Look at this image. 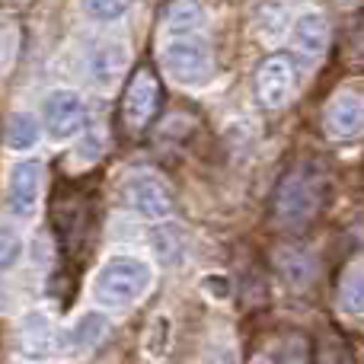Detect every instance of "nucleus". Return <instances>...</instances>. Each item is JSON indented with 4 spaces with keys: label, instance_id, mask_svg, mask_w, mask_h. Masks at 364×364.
I'll return each instance as SVG.
<instances>
[{
    "label": "nucleus",
    "instance_id": "nucleus-9",
    "mask_svg": "<svg viewBox=\"0 0 364 364\" xmlns=\"http://www.w3.org/2000/svg\"><path fill=\"white\" fill-rule=\"evenodd\" d=\"M323 128L333 141H355L364 134V96L339 90L323 109Z\"/></svg>",
    "mask_w": 364,
    "mask_h": 364
},
{
    "label": "nucleus",
    "instance_id": "nucleus-17",
    "mask_svg": "<svg viewBox=\"0 0 364 364\" xmlns=\"http://www.w3.org/2000/svg\"><path fill=\"white\" fill-rule=\"evenodd\" d=\"M316 364H355L352 346L339 333H323L316 342Z\"/></svg>",
    "mask_w": 364,
    "mask_h": 364
},
{
    "label": "nucleus",
    "instance_id": "nucleus-6",
    "mask_svg": "<svg viewBox=\"0 0 364 364\" xmlns=\"http://www.w3.org/2000/svg\"><path fill=\"white\" fill-rule=\"evenodd\" d=\"M132 68V48L122 38H96L87 51V80L96 93H112Z\"/></svg>",
    "mask_w": 364,
    "mask_h": 364
},
{
    "label": "nucleus",
    "instance_id": "nucleus-12",
    "mask_svg": "<svg viewBox=\"0 0 364 364\" xmlns=\"http://www.w3.org/2000/svg\"><path fill=\"white\" fill-rule=\"evenodd\" d=\"M19 348H23L26 358H48L51 348H55V329L51 320L42 310H29V314L19 320Z\"/></svg>",
    "mask_w": 364,
    "mask_h": 364
},
{
    "label": "nucleus",
    "instance_id": "nucleus-2",
    "mask_svg": "<svg viewBox=\"0 0 364 364\" xmlns=\"http://www.w3.org/2000/svg\"><path fill=\"white\" fill-rule=\"evenodd\" d=\"M151 288H154L151 262H144L138 256H112L96 272L93 297L96 304H102L109 310H125L134 307L141 297H147Z\"/></svg>",
    "mask_w": 364,
    "mask_h": 364
},
{
    "label": "nucleus",
    "instance_id": "nucleus-11",
    "mask_svg": "<svg viewBox=\"0 0 364 364\" xmlns=\"http://www.w3.org/2000/svg\"><path fill=\"white\" fill-rule=\"evenodd\" d=\"M291 42H294V51L307 64L320 61L329 48V19L320 10H304L291 23Z\"/></svg>",
    "mask_w": 364,
    "mask_h": 364
},
{
    "label": "nucleus",
    "instance_id": "nucleus-24",
    "mask_svg": "<svg viewBox=\"0 0 364 364\" xmlns=\"http://www.w3.org/2000/svg\"><path fill=\"white\" fill-rule=\"evenodd\" d=\"M250 364H275V361H272V358H269V355H262V358H252Z\"/></svg>",
    "mask_w": 364,
    "mask_h": 364
},
{
    "label": "nucleus",
    "instance_id": "nucleus-7",
    "mask_svg": "<svg viewBox=\"0 0 364 364\" xmlns=\"http://www.w3.org/2000/svg\"><path fill=\"white\" fill-rule=\"evenodd\" d=\"M42 125L51 141H70L87 125V102L74 90H51L42 102Z\"/></svg>",
    "mask_w": 364,
    "mask_h": 364
},
{
    "label": "nucleus",
    "instance_id": "nucleus-15",
    "mask_svg": "<svg viewBox=\"0 0 364 364\" xmlns=\"http://www.w3.org/2000/svg\"><path fill=\"white\" fill-rule=\"evenodd\" d=\"M164 29L170 32V38L201 36V29H205V10L195 0H173L164 13Z\"/></svg>",
    "mask_w": 364,
    "mask_h": 364
},
{
    "label": "nucleus",
    "instance_id": "nucleus-19",
    "mask_svg": "<svg viewBox=\"0 0 364 364\" xmlns=\"http://www.w3.org/2000/svg\"><path fill=\"white\" fill-rule=\"evenodd\" d=\"M339 307L352 316H364V272H348L339 284Z\"/></svg>",
    "mask_w": 364,
    "mask_h": 364
},
{
    "label": "nucleus",
    "instance_id": "nucleus-20",
    "mask_svg": "<svg viewBox=\"0 0 364 364\" xmlns=\"http://www.w3.org/2000/svg\"><path fill=\"white\" fill-rule=\"evenodd\" d=\"M132 4L134 0H80L83 13L90 19H96V23H115V19H122L132 10Z\"/></svg>",
    "mask_w": 364,
    "mask_h": 364
},
{
    "label": "nucleus",
    "instance_id": "nucleus-10",
    "mask_svg": "<svg viewBox=\"0 0 364 364\" xmlns=\"http://www.w3.org/2000/svg\"><path fill=\"white\" fill-rule=\"evenodd\" d=\"M297 90L294 64L284 55H272L256 70V96L265 109H284Z\"/></svg>",
    "mask_w": 364,
    "mask_h": 364
},
{
    "label": "nucleus",
    "instance_id": "nucleus-1",
    "mask_svg": "<svg viewBox=\"0 0 364 364\" xmlns=\"http://www.w3.org/2000/svg\"><path fill=\"white\" fill-rule=\"evenodd\" d=\"M323 192H326V176H323L320 164L304 160V164L291 166L272 195V220L284 230L310 224L323 205Z\"/></svg>",
    "mask_w": 364,
    "mask_h": 364
},
{
    "label": "nucleus",
    "instance_id": "nucleus-8",
    "mask_svg": "<svg viewBox=\"0 0 364 364\" xmlns=\"http://www.w3.org/2000/svg\"><path fill=\"white\" fill-rule=\"evenodd\" d=\"M160 106V83L154 77V70L141 68L132 74L125 87V96H122V122H125L128 132H144L154 122Z\"/></svg>",
    "mask_w": 364,
    "mask_h": 364
},
{
    "label": "nucleus",
    "instance_id": "nucleus-23",
    "mask_svg": "<svg viewBox=\"0 0 364 364\" xmlns=\"http://www.w3.org/2000/svg\"><path fill=\"white\" fill-rule=\"evenodd\" d=\"M205 364H237V361H233L227 352H220V355H211V358H208Z\"/></svg>",
    "mask_w": 364,
    "mask_h": 364
},
{
    "label": "nucleus",
    "instance_id": "nucleus-4",
    "mask_svg": "<svg viewBox=\"0 0 364 364\" xmlns=\"http://www.w3.org/2000/svg\"><path fill=\"white\" fill-rule=\"evenodd\" d=\"M122 201L144 220H166L176 208L173 188L154 170H134L122 179Z\"/></svg>",
    "mask_w": 364,
    "mask_h": 364
},
{
    "label": "nucleus",
    "instance_id": "nucleus-13",
    "mask_svg": "<svg viewBox=\"0 0 364 364\" xmlns=\"http://www.w3.org/2000/svg\"><path fill=\"white\" fill-rule=\"evenodd\" d=\"M275 269L294 291H304L316 278V259L301 246H282L275 250Z\"/></svg>",
    "mask_w": 364,
    "mask_h": 364
},
{
    "label": "nucleus",
    "instance_id": "nucleus-5",
    "mask_svg": "<svg viewBox=\"0 0 364 364\" xmlns=\"http://www.w3.org/2000/svg\"><path fill=\"white\" fill-rule=\"evenodd\" d=\"M42 188H45V166L42 160L26 157L16 160L6 173V211L16 220H32L42 205Z\"/></svg>",
    "mask_w": 364,
    "mask_h": 364
},
{
    "label": "nucleus",
    "instance_id": "nucleus-22",
    "mask_svg": "<svg viewBox=\"0 0 364 364\" xmlns=\"http://www.w3.org/2000/svg\"><path fill=\"white\" fill-rule=\"evenodd\" d=\"M19 55V29L13 23L0 26V77H6Z\"/></svg>",
    "mask_w": 364,
    "mask_h": 364
},
{
    "label": "nucleus",
    "instance_id": "nucleus-14",
    "mask_svg": "<svg viewBox=\"0 0 364 364\" xmlns=\"http://www.w3.org/2000/svg\"><path fill=\"white\" fill-rule=\"evenodd\" d=\"M106 333H109V316L100 314V310H90V314H83L80 320L68 329L64 342H68L70 355H87L106 339Z\"/></svg>",
    "mask_w": 364,
    "mask_h": 364
},
{
    "label": "nucleus",
    "instance_id": "nucleus-3",
    "mask_svg": "<svg viewBox=\"0 0 364 364\" xmlns=\"http://www.w3.org/2000/svg\"><path fill=\"white\" fill-rule=\"evenodd\" d=\"M160 68L173 83L186 90L205 87L214 77V48L205 36H182L166 38L160 48Z\"/></svg>",
    "mask_w": 364,
    "mask_h": 364
},
{
    "label": "nucleus",
    "instance_id": "nucleus-21",
    "mask_svg": "<svg viewBox=\"0 0 364 364\" xmlns=\"http://www.w3.org/2000/svg\"><path fill=\"white\" fill-rule=\"evenodd\" d=\"M19 259H23V237L16 227L0 224V275L10 272Z\"/></svg>",
    "mask_w": 364,
    "mask_h": 364
},
{
    "label": "nucleus",
    "instance_id": "nucleus-18",
    "mask_svg": "<svg viewBox=\"0 0 364 364\" xmlns=\"http://www.w3.org/2000/svg\"><path fill=\"white\" fill-rule=\"evenodd\" d=\"M170 339H173V323L170 316H154L151 326H147L144 333V352L151 355V358H166V352H170Z\"/></svg>",
    "mask_w": 364,
    "mask_h": 364
},
{
    "label": "nucleus",
    "instance_id": "nucleus-16",
    "mask_svg": "<svg viewBox=\"0 0 364 364\" xmlns=\"http://www.w3.org/2000/svg\"><path fill=\"white\" fill-rule=\"evenodd\" d=\"M42 138V125H38V115L36 112H26V109H16V112L6 119V147L13 154H29L32 147L38 144Z\"/></svg>",
    "mask_w": 364,
    "mask_h": 364
}]
</instances>
